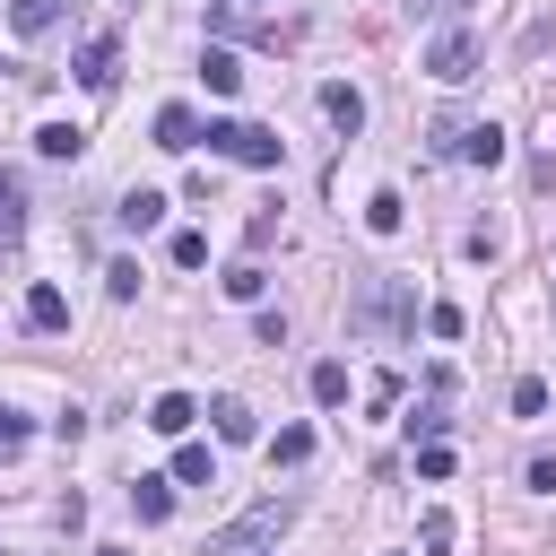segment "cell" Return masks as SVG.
<instances>
[{
	"label": "cell",
	"mask_w": 556,
	"mask_h": 556,
	"mask_svg": "<svg viewBox=\"0 0 556 556\" xmlns=\"http://www.w3.org/2000/svg\"><path fill=\"white\" fill-rule=\"evenodd\" d=\"M26 434H35V426H26V417L0 400V460H17V452H26Z\"/></svg>",
	"instance_id": "25"
},
{
	"label": "cell",
	"mask_w": 556,
	"mask_h": 556,
	"mask_svg": "<svg viewBox=\"0 0 556 556\" xmlns=\"http://www.w3.org/2000/svg\"><path fill=\"white\" fill-rule=\"evenodd\" d=\"M70 70H78V87H113V70H122V35H87Z\"/></svg>",
	"instance_id": "5"
},
{
	"label": "cell",
	"mask_w": 556,
	"mask_h": 556,
	"mask_svg": "<svg viewBox=\"0 0 556 556\" xmlns=\"http://www.w3.org/2000/svg\"><path fill=\"white\" fill-rule=\"evenodd\" d=\"M400 226H408V200L400 191H374L365 200V235H400Z\"/></svg>",
	"instance_id": "15"
},
{
	"label": "cell",
	"mask_w": 556,
	"mask_h": 556,
	"mask_svg": "<svg viewBox=\"0 0 556 556\" xmlns=\"http://www.w3.org/2000/svg\"><path fill=\"white\" fill-rule=\"evenodd\" d=\"M417 478H452V443H426L417 452Z\"/></svg>",
	"instance_id": "30"
},
{
	"label": "cell",
	"mask_w": 556,
	"mask_h": 556,
	"mask_svg": "<svg viewBox=\"0 0 556 556\" xmlns=\"http://www.w3.org/2000/svg\"><path fill=\"white\" fill-rule=\"evenodd\" d=\"M191 417H200L191 391H156V400H148V426H156V434H191Z\"/></svg>",
	"instance_id": "9"
},
{
	"label": "cell",
	"mask_w": 556,
	"mask_h": 556,
	"mask_svg": "<svg viewBox=\"0 0 556 556\" xmlns=\"http://www.w3.org/2000/svg\"><path fill=\"white\" fill-rule=\"evenodd\" d=\"M113 217H122L130 235H148V226L165 217V191H148V182H139V191H122V208H113Z\"/></svg>",
	"instance_id": "11"
},
{
	"label": "cell",
	"mask_w": 556,
	"mask_h": 556,
	"mask_svg": "<svg viewBox=\"0 0 556 556\" xmlns=\"http://www.w3.org/2000/svg\"><path fill=\"white\" fill-rule=\"evenodd\" d=\"M104 295L130 304V295H139V261H113V269H104Z\"/></svg>",
	"instance_id": "26"
},
{
	"label": "cell",
	"mask_w": 556,
	"mask_h": 556,
	"mask_svg": "<svg viewBox=\"0 0 556 556\" xmlns=\"http://www.w3.org/2000/svg\"><path fill=\"white\" fill-rule=\"evenodd\" d=\"M200 78H208V96H235V87H243V61H235L226 43H208V52H200Z\"/></svg>",
	"instance_id": "10"
},
{
	"label": "cell",
	"mask_w": 556,
	"mask_h": 556,
	"mask_svg": "<svg viewBox=\"0 0 556 556\" xmlns=\"http://www.w3.org/2000/svg\"><path fill=\"white\" fill-rule=\"evenodd\" d=\"M35 148H43V156H78V148H87V130H78V122H43V130H35Z\"/></svg>",
	"instance_id": "20"
},
{
	"label": "cell",
	"mask_w": 556,
	"mask_h": 556,
	"mask_svg": "<svg viewBox=\"0 0 556 556\" xmlns=\"http://www.w3.org/2000/svg\"><path fill=\"white\" fill-rule=\"evenodd\" d=\"M521 478H530V486H539V495H556V452H539V460H530V469H521Z\"/></svg>",
	"instance_id": "31"
},
{
	"label": "cell",
	"mask_w": 556,
	"mask_h": 556,
	"mask_svg": "<svg viewBox=\"0 0 556 556\" xmlns=\"http://www.w3.org/2000/svg\"><path fill=\"white\" fill-rule=\"evenodd\" d=\"M17 226H26V182H17L9 165H0V252L17 243Z\"/></svg>",
	"instance_id": "13"
},
{
	"label": "cell",
	"mask_w": 556,
	"mask_h": 556,
	"mask_svg": "<svg viewBox=\"0 0 556 556\" xmlns=\"http://www.w3.org/2000/svg\"><path fill=\"white\" fill-rule=\"evenodd\" d=\"M348 321H356V330H408V321H417V295H408L400 278H365Z\"/></svg>",
	"instance_id": "2"
},
{
	"label": "cell",
	"mask_w": 556,
	"mask_h": 556,
	"mask_svg": "<svg viewBox=\"0 0 556 556\" xmlns=\"http://www.w3.org/2000/svg\"><path fill=\"white\" fill-rule=\"evenodd\" d=\"M96 556H130V547H96Z\"/></svg>",
	"instance_id": "33"
},
{
	"label": "cell",
	"mask_w": 556,
	"mask_h": 556,
	"mask_svg": "<svg viewBox=\"0 0 556 556\" xmlns=\"http://www.w3.org/2000/svg\"><path fill=\"white\" fill-rule=\"evenodd\" d=\"M408 426H417V434H426V443H443V426H452V417H443V391H434V400H426V408H417V417H408Z\"/></svg>",
	"instance_id": "28"
},
{
	"label": "cell",
	"mask_w": 556,
	"mask_h": 556,
	"mask_svg": "<svg viewBox=\"0 0 556 556\" xmlns=\"http://www.w3.org/2000/svg\"><path fill=\"white\" fill-rule=\"evenodd\" d=\"M513 417H547V382H539V374L513 382Z\"/></svg>",
	"instance_id": "24"
},
{
	"label": "cell",
	"mask_w": 556,
	"mask_h": 556,
	"mask_svg": "<svg viewBox=\"0 0 556 556\" xmlns=\"http://www.w3.org/2000/svg\"><path fill=\"white\" fill-rule=\"evenodd\" d=\"M313 400H321V408H339V400H348V365H339V356H321V365H313Z\"/></svg>",
	"instance_id": "21"
},
{
	"label": "cell",
	"mask_w": 556,
	"mask_h": 556,
	"mask_svg": "<svg viewBox=\"0 0 556 556\" xmlns=\"http://www.w3.org/2000/svg\"><path fill=\"white\" fill-rule=\"evenodd\" d=\"M261 287H269L261 261H235V269H226V295H235V304H261Z\"/></svg>",
	"instance_id": "22"
},
{
	"label": "cell",
	"mask_w": 556,
	"mask_h": 556,
	"mask_svg": "<svg viewBox=\"0 0 556 556\" xmlns=\"http://www.w3.org/2000/svg\"><path fill=\"white\" fill-rule=\"evenodd\" d=\"M156 148H200V122H191V104H156Z\"/></svg>",
	"instance_id": "7"
},
{
	"label": "cell",
	"mask_w": 556,
	"mask_h": 556,
	"mask_svg": "<svg viewBox=\"0 0 556 556\" xmlns=\"http://www.w3.org/2000/svg\"><path fill=\"white\" fill-rule=\"evenodd\" d=\"M61 9H70V0H9V26H17V35H52Z\"/></svg>",
	"instance_id": "12"
},
{
	"label": "cell",
	"mask_w": 556,
	"mask_h": 556,
	"mask_svg": "<svg viewBox=\"0 0 556 556\" xmlns=\"http://www.w3.org/2000/svg\"><path fill=\"white\" fill-rule=\"evenodd\" d=\"M426 330H434V339H460L469 321H460V304H426Z\"/></svg>",
	"instance_id": "27"
},
{
	"label": "cell",
	"mask_w": 556,
	"mask_h": 556,
	"mask_svg": "<svg viewBox=\"0 0 556 556\" xmlns=\"http://www.w3.org/2000/svg\"><path fill=\"white\" fill-rule=\"evenodd\" d=\"M130 513H139V521H165V513H174V478H139V486H130Z\"/></svg>",
	"instance_id": "17"
},
{
	"label": "cell",
	"mask_w": 556,
	"mask_h": 556,
	"mask_svg": "<svg viewBox=\"0 0 556 556\" xmlns=\"http://www.w3.org/2000/svg\"><path fill=\"white\" fill-rule=\"evenodd\" d=\"M26 330H70V295L61 287H26Z\"/></svg>",
	"instance_id": "8"
},
{
	"label": "cell",
	"mask_w": 556,
	"mask_h": 556,
	"mask_svg": "<svg viewBox=\"0 0 556 556\" xmlns=\"http://www.w3.org/2000/svg\"><path fill=\"white\" fill-rule=\"evenodd\" d=\"M417 70H426V78H443V87H460V78L478 70V43H469L460 26H443V35L426 43V61H417Z\"/></svg>",
	"instance_id": "4"
},
{
	"label": "cell",
	"mask_w": 556,
	"mask_h": 556,
	"mask_svg": "<svg viewBox=\"0 0 556 556\" xmlns=\"http://www.w3.org/2000/svg\"><path fill=\"white\" fill-rule=\"evenodd\" d=\"M321 113H330V122H339V130H348V139H356V130H365V96H356V87H348V78H330V87H321Z\"/></svg>",
	"instance_id": "6"
},
{
	"label": "cell",
	"mask_w": 556,
	"mask_h": 556,
	"mask_svg": "<svg viewBox=\"0 0 556 556\" xmlns=\"http://www.w3.org/2000/svg\"><path fill=\"white\" fill-rule=\"evenodd\" d=\"M174 486H217V460H208V443H182V452H174Z\"/></svg>",
	"instance_id": "16"
},
{
	"label": "cell",
	"mask_w": 556,
	"mask_h": 556,
	"mask_svg": "<svg viewBox=\"0 0 556 556\" xmlns=\"http://www.w3.org/2000/svg\"><path fill=\"white\" fill-rule=\"evenodd\" d=\"M460 156H469V165H504V130H495V122H469V130H460Z\"/></svg>",
	"instance_id": "14"
},
{
	"label": "cell",
	"mask_w": 556,
	"mask_h": 556,
	"mask_svg": "<svg viewBox=\"0 0 556 556\" xmlns=\"http://www.w3.org/2000/svg\"><path fill=\"white\" fill-rule=\"evenodd\" d=\"M208 417H217V434H226V443H252V434H261V417H252L243 400H217Z\"/></svg>",
	"instance_id": "18"
},
{
	"label": "cell",
	"mask_w": 556,
	"mask_h": 556,
	"mask_svg": "<svg viewBox=\"0 0 556 556\" xmlns=\"http://www.w3.org/2000/svg\"><path fill=\"white\" fill-rule=\"evenodd\" d=\"M200 139H208L217 156H235V165H261V174L287 156V139H278V130H261V122H235V113H226V122H208Z\"/></svg>",
	"instance_id": "1"
},
{
	"label": "cell",
	"mask_w": 556,
	"mask_h": 556,
	"mask_svg": "<svg viewBox=\"0 0 556 556\" xmlns=\"http://www.w3.org/2000/svg\"><path fill=\"white\" fill-rule=\"evenodd\" d=\"M295 460H313V434L304 426H278L269 434V469H295Z\"/></svg>",
	"instance_id": "19"
},
{
	"label": "cell",
	"mask_w": 556,
	"mask_h": 556,
	"mask_svg": "<svg viewBox=\"0 0 556 556\" xmlns=\"http://www.w3.org/2000/svg\"><path fill=\"white\" fill-rule=\"evenodd\" d=\"M417 539H426V556H443V547H452V513H426V521H417Z\"/></svg>",
	"instance_id": "29"
},
{
	"label": "cell",
	"mask_w": 556,
	"mask_h": 556,
	"mask_svg": "<svg viewBox=\"0 0 556 556\" xmlns=\"http://www.w3.org/2000/svg\"><path fill=\"white\" fill-rule=\"evenodd\" d=\"M287 521H295V513H287V504H252V513H243V521H226V530H217V539H208V556H243V547H261V539H278V530H287Z\"/></svg>",
	"instance_id": "3"
},
{
	"label": "cell",
	"mask_w": 556,
	"mask_h": 556,
	"mask_svg": "<svg viewBox=\"0 0 556 556\" xmlns=\"http://www.w3.org/2000/svg\"><path fill=\"white\" fill-rule=\"evenodd\" d=\"M165 261H174V269H200V261H208V235H191V226H182V235L165 243Z\"/></svg>",
	"instance_id": "23"
},
{
	"label": "cell",
	"mask_w": 556,
	"mask_h": 556,
	"mask_svg": "<svg viewBox=\"0 0 556 556\" xmlns=\"http://www.w3.org/2000/svg\"><path fill=\"white\" fill-rule=\"evenodd\" d=\"M417 9H426V17H452V9H469V0H417Z\"/></svg>",
	"instance_id": "32"
},
{
	"label": "cell",
	"mask_w": 556,
	"mask_h": 556,
	"mask_svg": "<svg viewBox=\"0 0 556 556\" xmlns=\"http://www.w3.org/2000/svg\"><path fill=\"white\" fill-rule=\"evenodd\" d=\"M0 556H9V547H0Z\"/></svg>",
	"instance_id": "34"
}]
</instances>
